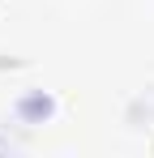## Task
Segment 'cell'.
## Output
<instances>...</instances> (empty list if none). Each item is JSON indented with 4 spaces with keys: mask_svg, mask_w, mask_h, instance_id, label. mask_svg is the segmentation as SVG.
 <instances>
[{
    "mask_svg": "<svg viewBox=\"0 0 154 158\" xmlns=\"http://www.w3.org/2000/svg\"><path fill=\"white\" fill-rule=\"evenodd\" d=\"M47 111H51V98H43V94L22 98V115H47Z\"/></svg>",
    "mask_w": 154,
    "mask_h": 158,
    "instance_id": "cell-1",
    "label": "cell"
}]
</instances>
